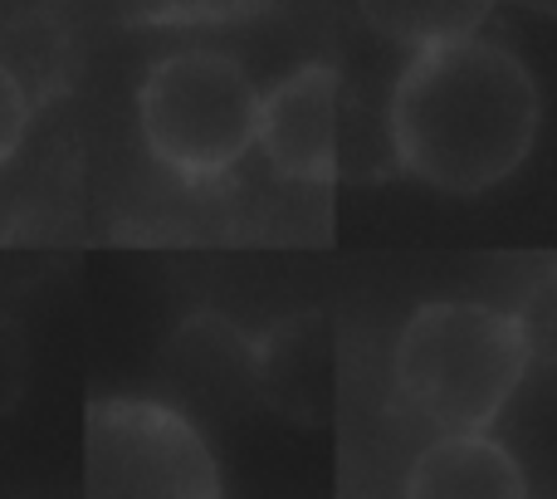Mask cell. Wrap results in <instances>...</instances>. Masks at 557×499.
<instances>
[{"label": "cell", "instance_id": "obj_1", "mask_svg": "<svg viewBox=\"0 0 557 499\" xmlns=\"http://www.w3.org/2000/svg\"><path fill=\"white\" fill-rule=\"evenodd\" d=\"M543 123L533 69L490 35L411 49L392 94V147L416 182L480 196L529 162Z\"/></svg>", "mask_w": 557, "mask_h": 499}, {"label": "cell", "instance_id": "obj_2", "mask_svg": "<svg viewBox=\"0 0 557 499\" xmlns=\"http://www.w3.org/2000/svg\"><path fill=\"white\" fill-rule=\"evenodd\" d=\"M533 363L529 328L470 299L425 304L406 318L392 353L401 406L435 436L490 431Z\"/></svg>", "mask_w": 557, "mask_h": 499}, {"label": "cell", "instance_id": "obj_3", "mask_svg": "<svg viewBox=\"0 0 557 499\" xmlns=\"http://www.w3.org/2000/svg\"><path fill=\"white\" fill-rule=\"evenodd\" d=\"M264 94L231 54H172L137 88V127L166 172L211 182L260 143Z\"/></svg>", "mask_w": 557, "mask_h": 499}, {"label": "cell", "instance_id": "obj_4", "mask_svg": "<svg viewBox=\"0 0 557 499\" xmlns=\"http://www.w3.org/2000/svg\"><path fill=\"white\" fill-rule=\"evenodd\" d=\"M84 480L94 495H215L211 446L182 412L162 402L113 397L94 402L84 431Z\"/></svg>", "mask_w": 557, "mask_h": 499}, {"label": "cell", "instance_id": "obj_5", "mask_svg": "<svg viewBox=\"0 0 557 499\" xmlns=\"http://www.w3.org/2000/svg\"><path fill=\"white\" fill-rule=\"evenodd\" d=\"M337 127H343V88L327 64H304L264 94L260 147L270 167L288 182L323 186L337 177Z\"/></svg>", "mask_w": 557, "mask_h": 499}, {"label": "cell", "instance_id": "obj_6", "mask_svg": "<svg viewBox=\"0 0 557 499\" xmlns=\"http://www.w3.org/2000/svg\"><path fill=\"white\" fill-rule=\"evenodd\" d=\"M406 495L425 499H484V495H529V475L523 465L494 441L490 431H450L435 436L416 465L406 471Z\"/></svg>", "mask_w": 557, "mask_h": 499}, {"label": "cell", "instance_id": "obj_7", "mask_svg": "<svg viewBox=\"0 0 557 499\" xmlns=\"http://www.w3.org/2000/svg\"><path fill=\"white\" fill-rule=\"evenodd\" d=\"M372 29L406 49L435 45V39L474 35L490 0H352Z\"/></svg>", "mask_w": 557, "mask_h": 499}, {"label": "cell", "instance_id": "obj_8", "mask_svg": "<svg viewBox=\"0 0 557 499\" xmlns=\"http://www.w3.org/2000/svg\"><path fill=\"white\" fill-rule=\"evenodd\" d=\"M25 377H29V348H25V333L10 314H0V416L20 402L25 392Z\"/></svg>", "mask_w": 557, "mask_h": 499}, {"label": "cell", "instance_id": "obj_9", "mask_svg": "<svg viewBox=\"0 0 557 499\" xmlns=\"http://www.w3.org/2000/svg\"><path fill=\"white\" fill-rule=\"evenodd\" d=\"M29 127V98H25V84L0 64V162H10V153L20 147Z\"/></svg>", "mask_w": 557, "mask_h": 499}]
</instances>
